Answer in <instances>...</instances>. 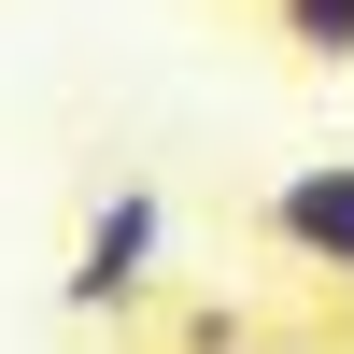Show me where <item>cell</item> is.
<instances>
[{
    "mask_svg": "<svg viewBox=\"0 0 354 354\" xmlns=\"http://www.w3.org/2000/svg\"><path fill=\"white\" fill-rule=\"evenodd\" d=\"M270 241L298 255V270H340L354 283V156H312L270 185Z\"/></svg>",
    "mask_w": 354,
    "mask_h": 354,
    "instance_id": "cell-2",
    "label": "cell"
},
{
    "mask_svg": "<svg viewBox=\"0 0 354 354\" xmlns=\"http://www.w3.org/2000/svg\"><path fill=\"white\" fill-rule=\"evenodd\" d=\"M270 15H283V43H298V57L354 71V0H270Z\"/></svg>",
    "mask_w": 354,
    "mask_h": 354,
    "instance_id": "cell-3",
    "label": "cell"
},
{
    "mask_svg": "<svg viewBox=\"0 0 354 354\" xmlns=\"http://www.w3.org/2000/svg\"><path fill=\"white\" fill-rule=\"evenodd\" d=\"M156 241H170V213L156 198H100V213H85V241H71V312H128L142 283H156Z\"/></svg>",
    "mask_w": 354,
    "mask_h": 354,
    "instance_id": "cell-1",
    "label": "cell"
}]
</instances>
